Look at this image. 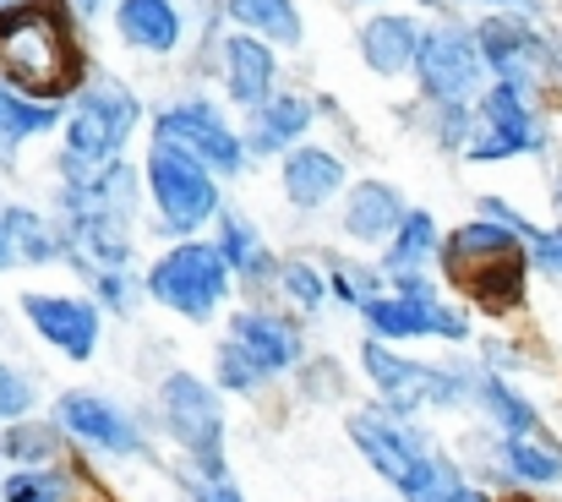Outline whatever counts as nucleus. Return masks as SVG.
Returning a JSON list of instances; mask_svg holds the SVG:
<instances>
[{
    "instance_id": "f3484780",
    "label": "nucleus",
    "mask_w": 562,
    "mask_h": 502,
    "mask_svg": "<svg viewBox=\"0 0 562 502\" xmlns=\"http://www.w3.org/2000/svg\"><path fill=\"white\" fill-rule=\"evenodd\" d=\"M104 22L121 38V49H132L143 60H176V55H187L191 33H196L187 0H115Z\"/></svg>"
},
{
    "instance_id": "2eb2a0df",
    "label": "nucleus",
    "mask_w": 562,
    "mask_h": 502,
    "mask_svg": "<svg viewBox=\"0 0 562 502\" xmlns=\"http://www.w3.org/2000/svg\"><path fill=\"white\" fill-rule=\"evenodd\" d=\"M361 328L387 344H415V338H448V344H470V317L442 301V290H382L376 301L361 306Z\"/></svg>"
},
{
    "instance_id": "ddd939ff",
    "label": "nucleus",
    "mask_w": 562,
    "mask_h": 502,
    "mask_svg": "<svg viewBox=\"0 0 562 502\" xmlns=\"http://www.w3.org/2000/svg\"><path fill=\"white\" fill-rule=\"evenodd\" d=\"M202 71L213 77L218 99L246 115V110L268 104V99L284 88V49H273L268 38L240 33V27L224 22L218 38H213V49H207V66H202Z\"/></svg>"
},
{
    "instance_id": "49530a36",
    "label": "nucleus",
    "mask_w": 562,
    "mask_h": 502,
    "mask_svg": "<svg viewBox=\"0 0 562 502\" xmlns=\"http://www.w3.org/2000/svg\"><path fill=\"white\" fill-rule=\"evenodd\" d=\"M350 5H387V0H350Z\"/></svg>"
},
{
    "instance_id": "37998d69",
    "label": "nucleus",
    "mask_w": 562,
    "mask_h": 502,
    "mask_svg": "<svg viewBox=\"0 0 562 502\" xmlns=\"http://www.w3.org/2000/svg\"><path fill=\"white\" fill-rule=\"evenodd\" d=\"M5 268H16V263H11V241H5V224H0V274Z\"/></svg>"
},
{
    "instance_id": "0eeeda50",
    "label": "nucleus",
    "mask_w": 562,
    "mask_h": 502,
    "mask_svg": "<svg viewBox=\"0 0 562 502\" xmlns=\"http://www.w3.org/2000/svg\"><path fill=\"white\" fill-rule=\"evenodd\" d=\"M475 38H481L486 77L519 82L536 99L562 88V38L547 27V16H530V11H481L475 16Z\"/></svg>"
},
{
    "instance_id": "cd10ccee",
    "label": "nucleus",
    "mask_w": 562,
    "mask_h": 502,
    "mask_svg": "<svg viewBox=\"0 0 562 502\" xmlns=\"http://www.w3.org/2000/svg\"><path fill=\"white\" fill-rule=\"evenodd\" d=\"M66 432H60V421L49 415H22V421H11V426H0V459L11 465V470H33V465H60L66 459Z\"/></svg>"
},
{
    "instance_id": "c756f323",
    "label": "nucleus",
    "mask_w": 562,
    "mask_h": 502,
    "mask_svg": "<svg viewBox=\"0 0 562 502\" xmlns=\"http://www.w3.org/2000/svg\"><path fill=\"white\" fill-rule=\"evenodd\" d=\"M475 410H481L497 432H541V410L508 382V371L481 366V377H475Z\"/></svg>"
},
{
    "instance_id": "9d476101",
    "label": "nucleus",
    "mask_w": 562,
    "mask_h": 502,
    "mask_svg": "<svg viewBox=\"0 0 562 502\" xmlns=\"http://www.w3.org/2000/svg\"><path fill=\"white\" fill-rule=\"evenodd\" d=\"M409 82H415L420 104H475L481 88L492 82V77H486V60H481L475 16H464V11L431 16Z\"/></svg>"
},
{
    "instance_id": "a18cd8bd",
    "label": "nucleus",
    "mask_w": 562,
    "mask_h": 502,
    "mask_svg": "<svg viewBox=\"0 0 562 502\" xmlns=\"http://www.w3.org/2000/svg\"><path fill=\"white\" fill-rule=\"evenodd\" d=\"M552 202H558V213H562V175L552 180Z\"/></svg>"
},
{
    "instance_id": "bb28decb",
    "label": "nucleus",
    "mask_w": 562,
    "mask_h": 502,
    "mask_svg": "<svg viewBox=\"0 0 562 502\" xmlns=\"http://www.w3.org/2000/svg\"><path fill=\"white\" fill-rule=\"evenodd\" d=\"M218 16L240 33L268 38L273 49H301L306 44V11L301 0H218Z\"/></svg>"
},
{
    "instance_id": "2f4dec72",
    "label": "nucleus",
    "mask_w": 562,
    "mask_h": 502,
    "mask_svg": "<svg viewBox=\"0 0 562 502\" xmlns=\"http://www.w3.org/2000/svg\"><path fill=\"white\" fill-rule=\"evenodd\" d=\"M420 126L442 154H464L475 132V104H420Z\"/></svg>"
},
{
    "instance_id": "20e7f679",
    "label": "nucleus",
    "mask_w": 562,
    "mask_h": 502,
    "mask_svg": "<svg viewBox=\"0 0 562 502\" xmlns=\"http://www.w3.org/2000/svg\"><path fill=\"white\" fill-rule=\"evenodd\" d=\"M437 268L442 279L470 295L475 306L486 312H514L525 301V285H530V246L519 230L475 213L470 224H459L453 235H442L437 246Z\"/></svg>"
},
{
    "instance_id": "1a4fd4ad",
    "label": "nucleus",
    "mask_w": 562,
    "mask_h": 502,
    "mask_svg": "<svg viewBox=\"0 0 562 502\" xmlns=\"http://www.w3.org/2000/svg\"><path fill=\"white\" fill-rule=\"evenodd\" d=\"M143 290H148L154 306H165L187 323H213L218 306L235 290V274H229V263L213 241L187 235V241H176L154 257V268L143 274Z\"/></svg>"
},
{
    "instance_id": "473e14b6",
    "label": "nucleus",
    "mask_w": 562,
    "mask_h": 502,
    "mask_svg": "<svg viewBox=\"0 0 562 502\" xmlns=\"http://www.w3.org/2000/svg\"><path fill=\"white\" fill-rule=\"evenodd\" d=\"M279 290H284V301H290V306H301V312H317V306H328V301H334L328 274H323L312 257H290V263L279 268Z\"/></svg>"
},
{
    "instance_id": "a211bd4d",
    "label": "nucleus",
    "mask_w": 562,
    "mask_h": 502,
    "mask_svg": "<svg viewBox=\"0 0 562 502\" xmlns=\"http://www.w3.org/2000/svg\"><path fill=\"white\" fill-rule=\"evenodd\" d=\"M420 38H426V11H415V5H372L361 16V27H356V55H361V66L372 77L404 82L415 71Z\"/></svg>"
},
{
    "instance_id": "4468645a",
    "label": "nucleus",
    "mask_w": 562,
    "mask_h": 502,
    "mask_svg": "<svg viewBox=\"0 0 562 502\" xmlns=\"http://www.w3.org/2000/svg\"><path fill=\"white\" fill-rule=\"evenodd\" d=\"M55 421L88 454H104V459H143L148 454V421L137 410H126L121 399H110V393L66 388L55 399Z\"/></svg>"
},
{
    "instance_id": "412c9836",
    "label": "nucleus",
    "mask_w": 562,
    "mask_h": 502,
    "mask_svg": "<svg viewBox=\"0 0 562 502\" xmlns=\"http://www.w3.org/2000/svg\"><path fill=\"white\" fill-rule=\"evenodd\" d=\"M345 186H350V165L334 154V148H323V143H295L284 159H279V191H284V202L295 208V213H323L328 202H339L345 197Z\"/></svg>"
},
{
    "instance_id": "f704fd0d",
    "label": "nucleus",
    "mask_w": 562,
    "mask_h": 502,
    "mask_svg": "<svg viewBox=\"0 0 562 502\" xmlns=\"http://www.w3.org/2000/svg\"><path fill=\"white\" fill-rule=\"evenodd\" d=\"M82 279H88L93 301H99L104 312H115V317H126V312L137 306V295H148V290L132 279V268H93V274H82Z\"/></svg>"
},
{
    "instance_id": "f03ea898",
    "label": "nucleus",
    "mask_w": 562,
    "mask_h": 502,
    "mask_svg": "<svg viewBox=\"0 0 562 502\" xmlns=\"http://www.w3.org/2000/svg\"><path fill=\"white\" fill-rule=\"evenodd\" d=\"M345 432H350V443L361 448V459H367L404 502H442L464 481L459 465L426 437V426H420L415 415L382 404V399L350 410V415H345Z\"/></svg>"
},
{
    "instance_id": "f257e3e1",
    "label": "nucleus",
    "mask_w": 562,
    "mask_h": 502,
    "mask_svg": "<svg viewBox=\"0 0 562 502\" xmlns=\"http://www.w3.org/2000/svg\"><path fill=\"white\" fill-rule=\"evenodd\" d=\"M0 71L38 99H71L93 71L77 11L66 0H22L0 11Z\"/></svg>"
},
{
    "instance_id": "7c9ffc66",
    "label": "nucleus",
    "mask_w": 562,
    "mask_h": 502,
    "mask_svg": "<svg viewBox=\"0 0 562 502\" xmlns=\"http://www.w3.org/2000/svg\"><path fill=\"white\" fill-rule=\"evenodd\" d=\"M0 502H77V487L66 465H33V470H5Z\"/></svg>"
},
{
    "instance_id": "aec40b11",
    "label": "nucleus",
    "mask_w": 562,
    "mask_h": 502,
    "mask_svg": "<svg viewBox=\"0 0 562 502\" xmlns=\"http://www.w3.org/2000/svg\"><path fill=\"white\" fill-rule=\"evenodd\" d=\"M323 121V104L317 93H295V88H279L268 104L246 110L240 115V137H246V154L251 159H284L295 143L312 137V126Z\"/></svg>"
},
{
    "instance_id": "c9c22d12",
    "label": "nucleus",
    "mask_w": 562,
    "mask_h": 502,
    "mask_svg": "<svg viewBox=\"0 0 562 502\" xmlns=\"http://www.w3.org/2000/svg\"><path fill=\"white\" fill-rule=\"evenodd\" d=\"M213 382H218V393H257L268 377H262V371H257V366L224 338V344L213 349Z\"/></svg>"
},
{
    "instance_id": "6e6552de",
    "label": "nucleus",
    "mask_w": 562,
    "mask_h": 502,
    "mask_svg": "<svg viewBox=\"0 0 562 502\" xmlns=\"http://www.w3.org/2000/svg\"><path fill=\"white\" fill-rule=\"evenodd\" d=\"M143 186H148V208L165 241H187L196 230H207L224 208V180L207 165H196L181 148L148 143L143 154Z\"/></svg>"
},
{
    "instance_id": "393cba45",
    "label": "nucleus",
    "mask_w": 562,
    "mask_h": 502,
    "mask_svg": "<svg viewBox=\"0 0 562 502\" xmlns=\"http://www.w3.org/2000/svg\"><path fill=\"white\" fill-rule=\"evenodd\" d=\"M0 224H5V241H11V263L16 268H49V263H66L71 257V241H66L60 219H49L33 202H5L0 208Z\"/></svg>"
},
{
    "instance_id": "4c0bfd02",
    "label": "nucleus",
    "mask_w": 562,
    "mask_h": 502,
    "mask_svg": "<svg viewBox=\"0 0 562 502\" xmlns=\"http://www.w3.org/2000/svg\"><path fill=\"white\" fill-rule=\"evenodd\" d=\"M181 492H187V502H246V492L229 476H191V470H181Z\"/></svg>"
},
{
    "instance_id": "de8ad7c7",
    "label": "nucleus",
    "mask_w": 562,
    "mask_h": 502,
    "mask_svg": "<svg viewBox=\"0 0 562 502\" xmlns=\"http://www.w3.org/2000/svg\"><path fill=\"white\" fill-rule=\"evenodd\" d=\"M11 5H22V0H0V11H11Z\"/></svg>"
},
{
    "instance_id": "4be33fe9",
    "label": "nucleus",
    "mask_w": 562,
    "mask_h": 502,
    "mask_svg": "<svg viewBox=\"0 0 562 502\" xmlns=\"http://www.w3.org/2000/svg\"><path fill=\"white\" fill-rule=\"evenodd\" d=\"M404 213H409L404 191H398L393 180H376V175H361V180L345 186V197H339V224H345V235H350L356 246H372V252L387 246V235L404 224Z\"/></svg>"
},
{
    "instance_id": "a878e982",
    "label": "nucleus",
    "mask_w": 562,
    "mask_h": 502,
    "mask_svg": "<svg viewBox=\"0 0 562 502\" xmlns=\"http://www.w3.org/2000/svg\"><path fill=\"white\" fill-rule=\"evenodd\" d=\"M497 470L514 487H558L562 481V443H552L547 432H497Z\"/></svg>"
},
{
    "instance_id": "58836bf2",
    "label": "nucleus",
    "mask_w": 562,
    "mask_h": 502,
    "mask_svg": "<svg viewBox=\"0 0 562 502\" xmlns=\"http://www.w3.org/2000/svg\"><path fill=\"white\" fill-rule=\"evenodd\" d=\"M530 263H536L547 279H562V224L558 230H536V235H530Z\"/></svg>"
},
{
    "instance_id": "e433bc0d",
    "label": "nucleus",
    "mask_w": 562,
    "mask_h": 502,
    "mask_svg": "<svg viewBox=\"0 0 562 502\" xmlns=\"http://www.w3.org/2000/svg\"><path fill=\"white\" fill-rule=\"evenodd\" d=\"M33 410H38V382L22 366L0 360V426H11V421H22Z\"/></svg>"
},
{
    "instance_id": "a19ab883",
    "label": "nucleus",
    "mask_w": 562,
    "mask_h": 502,
    "mask_svg": "<svg viewBox=\"0 0 562 502\" xmlns=\"http://www.w3.org/2000/svg\"><path fill=\"white\" fill-rule=\"evenodd\" d=\"M66 5L77 11V22H99V16H110L115 0H66Z\"/></svg>"
},
{
    "instance_id": "423d86ee",
    "label": "nucleus",
    "mask_w": 562,
    "mask_h": 502,
    "mask_svg": "<svg viewBox=\"0 0 562 502\" xmlns=\"http://www.w3.org/2000/svg\"><path fill=\"white\" fill-rule=\"evenodd\" d=\"M148 143L181 148L196 165L213 169L218 180H240V175L251 169L240 126L229 121L224 99H213V93H176V99H165V104L148 115Z\"/></svg>"
},
{
    "instance_id": "39448f33",
    "label": "nucleus",
    "mask_w": 562,
    "mask_h": 502,
    "mask_svg": "<svg viewBox=\"0 0 562 502\" xmlns=\"http://www.w3.org/2000/svg\"><path fill=\"white\" fill-rule=\"evenodd\" d=\"M361 371L372 382V393L382 404L420 415V410H470L475 404V377L470 366H431V360H409L404 349H393L387 338L361 344Z\"/></svg>"
},
{
    "instance_id": "72a5a7b5",
    "label": "nucleus",
    "mask_w": 562,
    "mask_h": 502,
    "mask_svg": "<svg viewBox=\"0 0 562 502\" xmlns=\"http://www.w3.org/2000/svg\"><path fill=\"white\" fill-rule=\"evenodd\" d=\"M328 290H334V301H345L350 312H361L367 301H376L387 290V274L372 268V263H334L328 268Z\"/></svg>"
},
{
    "instance_id": "b1692460",
    "label": "nucleus",
    "mask_w": 562,
    "mask_h": 502,
    "mask_svg": "<svg viewBox=\"0 0 562 502\" xmlns=\"http://www.w3.org/2000/svg\"><path fill=\"white\" fill-rule=\"evenodd\" d=\"M60 126H66V99H38L0 71V165H16V154L27 143H38Z\"/></svg>"
},
{
    "instance_id": "9b49d317",
    "label": "nucleus",
    "mask_w": 562,
    "mask_h": 502,
    "mask_svg": "<svg viewBox=\"0 0 562 502\" xmlns=\"http://www.w3.org/2000/svg\"><path fill=\"white\" fill-rule=\"evenodd\" d=\"M159 426L187 454L191 476H229L224 470V399L218 382H202L196 371H170L159 382Z\"/></svg>"
},
{
    "instance_id": "5701e85b",
    "label": "nucleus",
    "mask_w": 562,
    "mask_h": 502,
    "mask_svg": "<svg viewBox=\"0 0 562 502\" xmlns=\"http://www.w3.org/2000/svg\"><path fill=\"white\" fill-rule=\"evenodd\" d=\"M213 246L224 252V263H229V274H235V285H246V290H262V285H279V257H273V246H268V235L240 213V208H218V219H213Z\"/></svg>"
},
{
    "instance_id": "c85d7f7f",
    "label": "nucleus",
    "mask_w": 562,
    "mask_h": 502,
    "mask_svg": "<svg viewBox=\"0 0 562 502\" xmlns=\"http://www.w3.org/2000/svg\"><path fill=\"white\" fill-rule=\"evenodd\" d=\"M437 246H442V230H437V219L426 213V208H409L404 213V224L387 235V246H382V274L393 279V274H420V268H431L437 263Z\"/></svg>"
},
{
    "instance_id": "f8f14e48",
    "label": "nucleus",
    "mask_w": 562,
    "mask_h": 502,
    "mask_svg": "<svg viewBox=\"0 0 562 502\" xmlns=\"http://www.w3.org/2000/svg\"><path fill=\"white\" fill-rule=\"evenodd\" d=\"M547 154V115L541 99L519 82H486L475 99V132L464 143V159L475 165H508V159H536Z\"/></svg>"
},
{
    "instance_id": "dca6fc26",
    "label": "nucleus",
    "mask_w": 562,
    "mask_h": 502,
    "mask_svg": "<svg viewBox=\"0 0 562 502\" xmlns=\"http://www.w3.org/2000/svg\"><path fill=\"white\" fill-rule=\"evenodd\" d=\"M22 317L27 328L44 338L49 349H60L66 360H93L104 344V306L93 295H49V290H27L22 295Z\"/></svg>"
},
{
    "instance_id": "c03bdc74",
    "label": "nucleus",
    "mask_w": 562,
    "mask_h": 502,
    "mask_svg": "<svg viewBox=\"0 0 562 502\" xmlns=\"http://www.w3.org/2000/svg\"><path fill=\"white\" fill-rule=\"evenodd\" d=\"M508 502H541V498H536V492L525 487V492H514V498H508Z\"/></svg>"
},
{
    "instance_id": "79ce46f5",
    "label": "nucleus",
    "mask_w": 562,
    "mask_h": 502,
    "mask_svg": "<svg viewBox=\"0 0 562 502\" xmlns=\"http://www.w3.org/2000/svg\"><path fill=\"white\" fill-rule=\"evenodd\" d=\"M442 502H486V492H475L470 481H459V487H453V492H448Z\"/></svg>"
},
{
    "instance_id": "ea45409f",
    "label": "nucleus",
    "mask_w": 562,
    "mask_h": 502,
    "mask_svg": "<svg viewBox=\"0 0 562 502\" xmlns=\"http://www.w3.org/2000/svg\"><path fill=\"white\" fill-rule=\"evenodd\" d=\"M475 11H530V16H547V0H475Z\"/></svg>"
},
{
    "instance_id": "7ed1b4c3",
    "label": "nucleus",
    "mask_w": 562,
    "mask_h": 502,
    "mask_svg": "<svg viewBox=\"0 0 562 502\" xmlns=\"http://www.w3.org/2000/svg\"><path fill=\"white\" fill-rule=\"evenodd\" d=\"M143 121H148V104H143V93L126 77L88 71V82L66 99L55 180H93L104 165L126 159V148H132Z\"/></svg>"
},
{
    "instance_id": "6ab92c4d",
    "label": "nucleus",
    "mask_w": 562,
    "mask_h": 502,
    "mask_svg": "<svg viewBox=\"0 0 562 502\" xmlns=\"http://www.w3.org/2000/svg\"><path fill=\"white\" fill-rule=\"evenodd\" d=\"M224 338H229L268 382L284 377V371H295V366L306 360V328H301L295 317H284V312H268V306H240V312L229 317Z\"/></svg>"
}]
</instances>
